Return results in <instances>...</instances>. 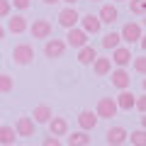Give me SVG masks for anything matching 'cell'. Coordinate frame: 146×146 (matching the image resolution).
<instances>
[{"mask_svg": "<svg viewBox=\"0 0 146 146\" xmlns=\"http://www.w3.org/2000/svg\"><path fill=\"white\" fill-rule=\"evenodd\" d=\"M42 146H63V144H61V139H58V136H46Z\"/></svg>", "mask_w": 146, "mask_h": 146, "instance_id": "cell-30", "label": "cell"}, {"mask_svg": "<svg viewBox=\"0 0 146 146\" xmlns=\"http://www.w3.org/2000/svg\"><path fill=\"white\" fill-rule=\"evenodd\" d=\"M129 10H131V15L144 17V12H146V0H129Z\"/></svg>", "mask_w": 146, "mask_h": 146, "instance_id": "cell-26", "label": "cell"}, {"mask_svg": "<svg viewBox=\"0 0 146 146\" xmlns=\"http://www.w3.org/2000/svg\"><path fill=\"white\" fill-rule=\"evenodd\" d=\"M5 39V27H0V42Z\"/></svg>", "mask_w": 146, "mask_h": 146, "instance_id": "cell-32", "label": "cell"}, {"mask_svg": "<svg viewBox=\"0 0 146 146\" xmlns=\"http://www.w3.org/2000/svg\"><path fill=\"white\" fill-rule=\"evenodd\" d=\"M78 124L83 131H93L95 127H98V115H95L93 110H83L78 115Z\"/></svg>", "mask_w": 146, "mask_h": 146, "instance_id": "cell-12", "label": "cell"}, {"mask_svg": "<svg viewBox=\"0 0 146 146\" xmlns=\"http://www.w3.org/2000/svg\"><path fill=\"white\" fill-rule=\"evenodd\" d=\"M27 29L32 32L34 39H49V36L54 34V27H51V22H49V20H34Z\"/></svg>", "mask_w": 146, "mask_h": 146, "instance_id": "cell-4", "label": "cell"}, {"mask_svg": "<svg viewBox=\"0 0 146 146\" xmlns=\"http://www.w3.org/2000/svg\"><path fill=\"white\" fill-rule=\"evenodd\" d=\"M12 3H15L17 10H27V7L32 5V0H12Z\"/></svg>", "mask_w": 146, "mask_h": 146, "instance_id": "cell-31", "label": "cell"}, {"mask_svg": "<svg viewBox=\"0 0 146 146\" xmlns=\"http://www.w3.org/2000/svg\"><path fill=\"white\" fill-rule=\"evenodd\" d=\"M117 102L115 98H100L98 100V107H95V115H98V119H112V117H117Z\"/></svg>", "mask_w": 146, "mask_h": 146, "instance_id": "cell-1", "label": "cell"}, {"mask_svg": "<svg viewBox=\"0 0 146 146\" xmlns=\"http://www.w3.org/2000/svg\"><path fill=\"white\" fill-rule=\"evenodd\" d=\"M90 144V136H88V131H73L71 136H68V146H88Z\"/></svg>", "mask_w": 146, "mask_h": 146, "instance_id": "cell-22", "label": "cell"}, {"mask_svg": "<svg viewBox=\"0 0 146 146\" xmlns=\"http://www.w3.org/2000/svg\"><path fill=\"white\" fill-rule=\"evenodd\" d=\"M95 58H98V51H95V46L85 44V46H80V49H78V63H83V66H90Z\"/></svg>", "mask_w": 146, "mask_h": 146, "instance_id": "cell-18", "label": "cell"}, {"mask_svg": "<svg viewBox=\"0 0 146 146\" xmlns=\"http://www.w3.org/2000/svg\"><path fill=\"white\" fill-rule=\"evenodd\" d=\"M15 134L17 136H34V119L32 117H20L15 124Z\"/></svg>", "mask_w": 146, "mask_h": 146, "instance_id": "cell-16", "label": "cell"}, {"mask_svg": "<svg viewBox=\"0 0 146 146\" xmlns=\"http://www.w3.org/2000/svg\"><path fill=\"white\" fill-rule=\"evenodd\" d=\"M119 36H122V42H127V44H136L141 36H144V27H141L139 22H127V25L122 27Z\"/></svg>", "mask_w": 146, "mask_h": 146, "instance_id": "cell-2", "label": "cell"}, {"mask_svg": "<svg viewBox=\"0 0 146 146\" xmlns=\"http://www.w3.org/2000/svg\"><path fill=\"white\" fill-rule=\"evenodd\" d=\"M117 17H119V12H117V7H115V3L112 5H102L100 7V15H98V20L102 22V25H115L117 22Z\"/></svg>", "mask_w": 146, "mask_h": 146, "instance_id": "cell-14", "label": "cell"}, {"mask_svg": "<svg viewBox=\"0 0 146 146\" xmlns=\"http://www.w3.org/2000/svg\"><path fill=\"white\" fill-rule=\"evenodd\" d=\"M12 58H15V63H20V66L32 63L34 61V46H32V44H17V46L12 49Z\"/></svg>", "mask_w": 146, "mask_h": 146, "instance_id": "cell-3", "label": "cell"}, {"mask_svg": "<svg viewBox=\"0 0 146 146\" xmlns=\"http://www.w3.org/2000/svg\"><path fill=\"white\" fill-rule=\"evenodd\" d=\"M27 17H22V15H15V17H10L7 20V29L12 32V34H22V32H27Z\"/></svg>", "mask_w": 146, "mask_h": 146, "instance_id": "cell-19", "label": "cell"}, {"mask_svg": "<svg viewBox=\"0 0 146 146\" xmlns=\"http://www.w3.org/2000/svg\"><path fill=\"white\" fill-rule=\"evenodd\" d=\"M88 44V34H85L80 27H71L66 34V46H73V49H80Z\"/></svg>", "mask_w": 146, "mask_h": 146, "instance_id": "cell-6", "label": "cell"}, {"mask_svg": "<svg viewBox=\"0 0 146 146\" xmlns=\"http://www.w3.org/2000/svg\"><path fill=\"white\" fill-rule=\"evenodd\" d=\"M63 51H66V42L63 39H49L46 46H44L46 58H58V56H63Z\"/></svg>", "mask_w": 146, "mask_h": 146, "instance_id": "cell-11", "label": "cell"}, {"mask_svg": "<svg viewBox=\"0 0 146 146\" xmlns=\"http://www.w3.org/2000/svg\"><path fill=\"white\" fill-rule=\"evenodd\" d=\"M93 71L98 73V76H107V73L112 71V61L105 58V56H98V58L93 61Z\"/></svg>", "mask_w": 146, "mask_h": 146, "instance_id": "cell-21", "label": "cell"}, {"mask_svg": "<svg viewBox=\"0 0 146 146\" xmlns=\"http://www.w3.org/2000/svg\"><path fill=\"white\" fill-rule=\"evenodd\" d=\"M88 146H90V144H88Z\"/></svg>", "mask_w": 146, "mask_h": 146, "instance_id": "cell-37", "label": "cell"}, {"mask_svg": "<svg viewBox=\"0 0 146 146\" xmlns=\"http://www.w3.org/2000/svg\"><path fill=\"white\" fill-rule=\"evenodd\" d=\"M93 3H100V0H93Z\"/></svg>", "mask_w": 146, "mask_h": 146, "instance_id": "cell-36", "label": "cell"}, {"mask_svg": "<svg viewBox=\"0 0 146 146\" xmlns=\"http://www.w3.org/2000/svg\"><path fill=\"white\" fill-rule=\"evenodd\" d=\"M112 63H117V68H124V66H129L131 63V49L129 46H117V49H112V58H110Z\"/></svg>", "mask_w": 146, "mask_h": 146, "instance_id": "cell-7", "label": "cell"}, {"mask_svg": "<svg viewBox=\"0 0 146 146\" xmlns=\"http://www.w3.org/2000/svg\"><path fill=\"white\" fill-rule=\"evenodd\" d=\"M110 73H112V85H115L117 90H127L131 85V76L124 68H115V71H110Z\"/></svg>", "mask_w": 146, "mask_h": 146, "instance_id": "cell-9", "label": "cell"}, {"mask_svg": "<svg viewBox=\"0 0 146 146\" xmlns=\"http://www.w3.org/2000/svg\"><path fill=\"white\" fill-rule=\"evenodd\" d=\"M78 22H80V29H83L85 34H98V32L102 29V22H100L98 15H93V12H90V15H83Z\"/></svg>", "mask_w": 146, "mask_h": 146, "instance_id": "cell-8", "label": "cell"}, {"mask_svg": "<svg viewBox=\"0 0 146 146\" xmlns=\"http://www.w3.org/2000/svg\"><path fill=\"white\" fill-rule=\"evenodd\" d=\"M15 139H17L15 127H7V124L0 127V144L3 146H15Z\"/></svg>", "mask_w": 146, "mask_h": 146, "instance_id": "cell-20", "label": "cell"}, {"mask_svg": "<svg viewBox=\"0 0 146 146\" xmlns=\"http://www.w3.org/2000/svg\"><path fill=\"white\" fill-rule=\"evenodd\" d=\"M134 107L139 110L141 115H144V112H146V95H139V98L134 100Z\"/></svg>", "mask_w": 146, "mask_h": 146, "instance_id": "cell-29", "label": "cell"}, {"mask_svg": "<svg viewBox=\"0 0 146 146\" xmlns=\"http://www.w3.org/2000/svg\"><path fill=\"white\" fill-rule=\"evenodd\" d=\"M51 117H54V110L49 107V105H36V107H34V115H32V119H34V124H46Z\"/></svg>", "mask_w": 146, "mask_h": 146, "instance_id": "cell-17", "label": "cell"}, {"mask_svg": "<svg viewBox=\"0 0 146 146\" xmlns=\"http://www.w3.org/2000/svg\"><path fill=\"white\" fill-rule=\"evenodd\" d=\"M63 3H68V5H76V3H78V0H63Z\"/></svg>", "mask_w": 146, "mask_h": 146, "instance_id": "cell-34", "label": "cell"}, {"mask_svg": "<svg viewBox=\"0 0 146 146\" xmlns=\"http://www.w3.org/2000/svg\"><path fill=\"white\" fill-rule=\"evenodd\" d=\"M134 71H136V73H144V71H146V58H144V56H136V58H134Z\"/></svg>", "mask_w": 146, "mask_h": 146, "instance_id": "cell-28", "label": "cell"}, {"mask_svg": "<svg viewBox=\"0 0 146 146\" xmlns=\"http://www.w3.org/2000/svg\"><path fill=\"white\" fill-rule=\"evenodd\" d=\"M12 10V3L10 0H0V17H7Z\"/></svg>", "mask_w": 146, "mask_h": 146, "instance_id": "cell-27", "label": "cell"}, {"mask_svg": "<svg viewBox=\"0 0 146 146\" xmlns=\"http://www.w3.org/2000/svg\"><path fill=\"white\" fill-rule=\"evenodd\" d=\"M46 5H56V3H61V0H44Z\"/></svg>", "mask_w": 146, "mask_h": 146, "instance_id": "cell-33", "label": "cell"}, {"mask_svg": "<svg viewBox=\"0 0 146 146\" xmlns=\"http://www.w3.org/2000/svg\"><path fill=\"white\" fill-rule=\"evenodd\" d=\"M46 124H49V134L51 136H66L68 134V122L63 117H51Z\"/></svg>", "mask_w": 146, "mask_h": 146, "instance_id": "cell-13", "label": "cell"}, {"mask_svg": "<svg viewBox=\"0 0 146 146\" xmlns=\"http://www.w3.org/2000/svg\"><path fill=\"white\" fill-rule=\"evenodd\" d=\"M127 141H131L134 146H146V131L144 129L131 131V134H127Z\"/></svg>", "mask_w": 146, "mask_h": 146, "instance_id": "cell-25", "label": "cell"}, {"mask_svg": "<svg viewBox=\"0 0 146 146\" xmlns=\"http://www.w3.org/2000/svg\"><path fill=\"white\" fill-rule=\"evenodd\" d=\"M78 20H80V15H78V10H76V5H68V7H63V10L58 12V25L66 27V29L76 27Z\"/></svg>", "mask_w": 146, "mask_h": 146, "instance_id": "cell-5", "label": "cell"}, {"mask_svg": "<svg viewBox=\"0 0 146 146\" xmlns=\"http://www.w3.org/2000/svg\"><path fill=\"white\" fill-rule=\"evenodd\" d=\"M127 134H129V131H127L124 127H112V129H107L105 139H107L110 146H122L127 141Z\"/></svg>", "mask_w": 146, "mask_h": 146, "instance_id": "cell-10", "label": "cell"}, {"mask_svg": "<svg viewBox=\"0 0 146 146\" xmlns=\"http://www.w3.org/2000/svg\"><path fill=\"white\" fill-rule=\"evenodd\" d=\"M112 3H119V0H112Z\"/></svg>", "mask_w": 146, "mask_h": 146, "instance_id": "cell-35", "label": "cell"}, {"mask_svg": "<svg viewBox=\"0 0 146 146\" xmlns=\"http://www.w3.org/2000/svg\"><path fill=\"white\" fill-rule=\"evenodd\" d=\"M134 100H136V95H134V93H129V90H122V93L115 98V102H117V110L131 112V110H134Z\"/></svg>", "mask_w": 146, "mask_h": 146, "instance_id": "cell-15", "label": "cell"}, {"mask_svg": "<svg viewBox=\"0 0 146 146\" xmlns=\"http://www.w3.org/2000/svg\"><path fill=\"white\" fill-rule=\"evenodd\" d=\"M119 44H122L119 32H107V34L102 36V46H105V49H117Z\"/></svg>", "mask_w": 146, "mask_h": 146, "instance_id": "cell-23", "label": "cell"}, {"mask_svg": "<svg viewBox=\"0 0 146 146\" xmlns=\"http://www.w3.org/2000/svg\"><path fill=\"white\" fill-rule=\"evenodd\" d=\"M15 90V78L7 73H0V93H12Z\"/></svg>", "mask_w": 146, "mask_h": 146, "instance_id": "cell-24", "label": "cell"}]
</instances>
